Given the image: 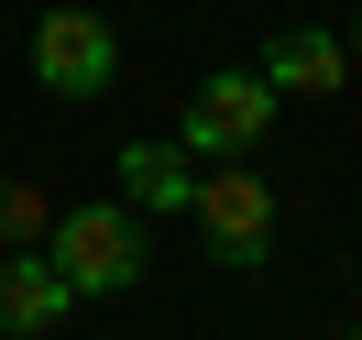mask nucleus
I'll return each instance as SVG.
<instances>
[{
  "label": "nucleus",
  "mask_w": 362,
  "mask_h": 340,
  "mask_svg": "<svg viewBox=\"0 0 362 340\" xmlns=\"http://www.w3.org/2000/svg\"><path fill=\"white\" fill-rule=\"evenodd\" d=\"M45 264L66 274V296H132L143 264H154V242H143V209L121 198H77L45 220Z\"/></svg>",
  "instance_id": "1"
},
{
  "label": "nucleus",
  "mask_w": 362,
  "mask_h": 340,
  "mask_svg": "<svg viewBox=\"0 0 362 340\" xmlns=\"http://www.w3.org/2000/svg\"><path fill=\"white\" fill-rule=\"evenodd\" d=\"M274 132V88L252 66H220L209 88H187V121H176V154H198V165H242L252 143Z\"/></svg>",
  "instance_id": "2"
},
{
  "label": "nucleus",
  "mask_w": 362,
  "mask_h": 340,
  "mask_svg": "<svg viewBox=\"0 0 362 340\" xmlns=\"http://www.w3.org/2000/svg\"><path fill=\"white\" fill-rule=\"evenodd\" d=\"M121 77V33L99 23L88 0H55L45 23H33V88H55V99H99Z\"/></svg>",
  "instance_id": "3"
},
{
  "label": "nucleus",
  "mask_w": 362,
  "mask_h": 340,
  "mask_svg": "<svg viewBox=\"0 0 362 340\" xmlns=\"http://www.w3.org/2000/svg\"><path fill=\"white\" fill-rule=\"evenodd\" d=\"M187 220L209 230V252L220 264H274V187L264 176H230V165H198V198H187Z\"/></svg>",
  "instance_id": "4"
},
{
  "label": "nucleus",
  "mask_w": 362,
  "mask_h": 340,
  "mask_svg": "<svg viewBox=\"0 0 362 340\" xmlns=\"http://www.w3.org/2000/svg\"><path fill=\"white\" fill-rule=\"evenodd\" d=\"M252 77H264L274 99H340V88H351V45H340L329 23H286Z\"/></svg>",
  "instance_id": "5"
},
{
  "label": "nucleus",
  "mask_w": 362,
  "mask_h": 340,
  "mask_svg": "<svg viewBox=\"0 0 362 340\" xmlns=\"http://www.w3.org/2000/svg\"><path fill=\"white\" fill-rule=\"evenodd\" d=\"M66 307H77V296H66V274H55L45 252H11V264H0V329H11V340H45Z\"/></svg>",
  "instance_id": "6"
},
{
  "label": "nucleus",
  "mask_w": 362,
  "mask_h": 340,
  "mask_svg": "<svg viewBox=\"0 0 362 340\" xmlns=\"http://www.w3.org/2000/svg\"><path fill=\"white\" fill-rule=\"evenodd\" d=\"M198 198V154L176 143H121V209H187Z\"/></svg>",
  "instance_id": "7"
},
{
  "label": "nucleus",
  "mask_w": 362,
  "mask_h": 340,
  "mask_svg": "<svg viewBox=\"0 0 362 340\" xmlns=\"http://www.w3.org/2000/svg\"><path fill=\"white\" fill-rule=\"evenodd\" d=\"M45 220H55V198H45V187L0 176V242H11V252H33V242H45Z\"/></svg>",
  "instance_id": "8"
}]
</instances>
